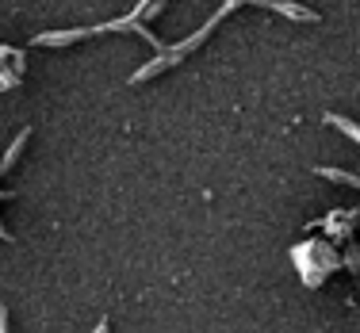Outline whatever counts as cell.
I'll list each match as a JSON object with an SVG mask.
<instances>
[{"instance_id": "cell-1", "label": "cell", "mask_w": 360, "mask_h": 333, "mask_svg": "<svg viewBox=\"0 0 360 333\" xmlns=\"http://www.w3.org/2000/svg\"><path fill=\"white\" fill-rule=\"evenodd\" d=\"M23 73H27V54L15 46H0V92L20 89Z\"/></svg>"}, {"instance_id": "cell-3", "label": "cell", "mask_w": 360, "mask_h": 333, "mask_svg": "<svg viewBox=\"0 0 360 333\" xmlns=\"http://www.w3.org/2000/svg\"><path fill=\"white\" fill-rule=\"evenodd\" d=\"M319 176H330V181H338V184H353V188H360V176L341 173V169H319Z\"/></svg>"}, {"instance_id": "cell-4", "label": "cell", "mask_w": 360, "mask_h": 333, "mask_svg": "<svg viewBox=\"0 0 360 333\" xmlns=\"http://www.w3.org/2000/svg\"><path fill=\"white\" fill-rule=\"evenodd\" d=\"M0 333H8V314L0 311Z\"/></svg>"}, {"instance_id": "cell-2", "label": "cell", "mask_w": 360, "mask_h": 333, "mask_svg": "<svg viewBox=\"0 0 360 333\" xmlns=\"http://www.w3.org/2000/svg\"><path fill=\"white\" fill-rule=\"evenodd\" d=\"M27 138H31V126H23V131L15 134V142H12V146H8V150H4V157H0V176H4L8 169L15 165V157H20V150H23V142H27Z\"/></svg>"}, {"instance_id": "cell-5", "label": "cell", "mask_w": 360, "mask_h": 333, "mask_svg": "<svg viewBox=\"0 0 360 333\" xmlns=\"http://www.w3.org/2000/svg\"><path fill=\"white\" fill-rule=\"evenodd\" d=\"M108 329H111V322L104 318V322H100V326H96V333H108Z\"/></svg>"}]
</instances>
